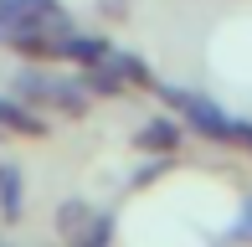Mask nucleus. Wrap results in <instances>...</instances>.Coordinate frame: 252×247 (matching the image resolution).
<instances>
[{
    "label": "nucleus",
    "instance_id": "f257e3e1",
    "mask_svg": "<svg viewBox=\"0 0 252 247\" xmlns=\"http://www.w3.org/2000/svg\"><path fill=\"white\" fill-rule=\"evenodd\" d=\"M16 93L26 98V103H41L52 108V114H88V83H67V77L47 72V67H26V72H16Z\"/></svg>",
    "mask_w": 252,
    "mask_h": 247
},
{
    "label": "nucleus",
    "instance_id": "f03ea898",
    "mask_svg": "<svg viewBox=\"0 0 252 247\" xmlns=\"http://www.w3.org/2000/svg\"><path fill=\"white\" fill-rule=\"evenodd\" d=\"M72 26L57 0H0V47H16L26 31H52Z\"/></svg>",
    "mask_w": 252,
    "mask_h": 247
},
{
    "label": "nucleus",
    "instance_id": "7ed1b4c3",
    "mask_svg": "<svg viewBox=\"0 0 252 247\" xmlns=\"http://www.w3.org/2000/svg\"><path fill=\"white\" fill-rule=\"evenodd\" d=\"M159 98H165V103L180 114V124L201 129L206 139H232V119H226L221 108L211 103V98H201V93H186V88H175V83H165V88H159Z\"/></svg>",
    "mask_w": 252,
    "mask_h": 247
},
{
    "label": "nucleus",
    "instance_id": "20e7f679",
    "mask_svg": "<svg viewBox=\"0 0 252 247\" xmlns=\"http://www.w3.org/2000/svg\"><path fill=\"white\" fill-rule=\"evenodd\" d=\"M57 232H62L67 247H108V237H113L108 216H98L88 201H62L57 206Z\"/></svg>",
    "mask_w": 252,
    "mask_h": 247
},
{
    "label": "nucleus",
    "instance_id": "39448f33",
    "mask_svg": "<svg viewBox=\"0 0 252 247\" xmlns=\"http://www.w3.org/2000/svg\"><path fill=\"white\" fill-rule=\"evenodd\" d=\"M83 83H88V93H124V88L150 83V67H144L139 57L108 52V57H98L93 67H83Z\"/></svg>",
    "mask_w": 252,
    "mask_h": 247
},
{
    "label": "nucleus",
    "instance_id": "423d86ee",
    "mask_svg": "<svg viewBox=\"0 0 252 247\" xmlns=\"http://www.w3.org/2000/svg\"><path fill=\"white\" fill-rule=\"evenodd\" d=\"M175 144H180V119H150L134 134V150H144V154H170Z\"/></svg>",
    "mask_w": 252,
    "mask_h": 247
},
{
    "label": "nucleus",
    "instance_id": "0eeeda50",
    "mask_svg": "<svg viewBox=\"0 0 252 247\" xmlns=\"http://www.w3.org/2000/svg\"><path fill=\"white\" fill-rule=\"evenodd\" d=\"M21 211H26V175L21 165H0V216L16 221Z\"/></svg>",
    "mask_w": 252,
    "mask_h": 247
},
{
    "label": "nucleus",
    "instance_id": "6e6552de",
    "mask_svg": "<svg viewBox=\"0 0 252 247\" xmlns=\"http://www.w3.org/2000/svg\"><path fill=\"white\" fill-rule=\"evenodd\" d=\"M0 129H5V134H26V139H36V134H47V124H41V114H31V108L5 103V98H0Z\"/></svg>",
    "mask_w": 252,
    "mask_h": 247
},
{
    "label": "nucleus",
    "instance_id": "1a4fd4ad",
    "mask_svg": "<svg viewBox=\"0 0 252 247\" xmlns=\"http://www.w3.org/2000/svg\"><path fill=\"white\" fill-rule=\"evenodd\" d=\"M232 139H237V144H242V150L252 154V124H237V119H232Z\"/></svg>",
    "mask_w": 252,
    "mask_h": 247
},
{
    "label": "nucleus",
    "instance_id": "9d476101",
    "mask_svg": "<svg viewBox=\"0 0 252 247\" xmlns=\"http://www.w3.org/2000/svg\"><path fill=\"white\" fill-rule=\"evenodd\" d=\"M0 134H5V129H0Z\"/></svg>",
    "mask_w": 252,
    "mask_h": 247
}]
</instances>
